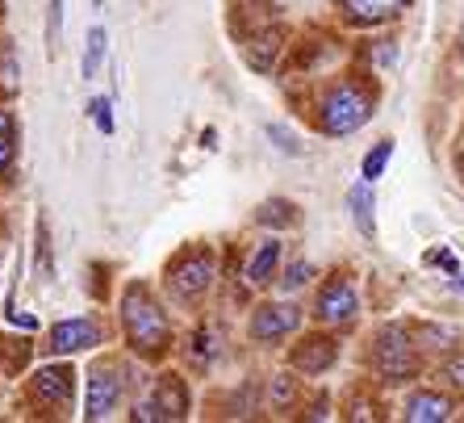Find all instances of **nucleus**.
Here are the masks:
<instances>
[{
  "label": "nucleus",
  "mask_w": 464,
  "mask_h": 423,
  "mask_svg": "<svg viewBox=\"0 0 464 423\" xmlns=\"http://www.w3.org/2000/svg\"><path fill=\"white\" fill-rule=\"evenodd\" d=\"M452 172L464 185V122H460V131H456V139H452Z\"/></svg>",
  "instance_id": "e433bc0d"
},
{
  "label": "nucleus",
  "mask_w": 464,
  "mask_h": 423,
  "mask_svg": "<svg viewBox=\"0 0 464 423\" xmlns=\"http://www.w3.org/2000/svg\"><path fill=\"white\" fill-rule=\"evenodd\" d=\"M411 9H414V0H331L335 25L347 34L393 30L398 22H406Z\"/></svg>",
  "instance_id": "dca6fc26"
},
{
  "label": "nucleus",
  "mask_w": 464,
  "mask_h": 423,
  "mask_svg": "<svg viewBox=\"0 0 464 423\" xmlns=\"http://www.w3.org/2000/svg\"><path fill=\"white\" fill-rule=\"evenodd\" d=\"M310 323L335 327V331H356L364 319V293H360V277L352 264H331L310 290Z\"/></svg>",
  "instance_id": "6e6552de"
},
{
  "label": "nucleus",
  "mask_w": 464,
  "mask_h": 423,
  "mask_svg": "<svg viewBox=\"0 0 464 423\" xmlns=\"http://www.w3.org/2000/svg\"><path fill=\"white\" fill-rule=\"evenodd\" d=\"M118 290H121V277H118V264L113 261H88L84 264V293L97 306H113L118 302Z\"/></svg>",
  "instance_id": "393cba45"
},
{
  "label": "nucleus",
  "mask_w": 464,
  "mask_h": 423,
  "mask_svg": "<svg viewBox=\"0 0 464 423\" xmlns=\"http://www.w3.org/2000/svg\"><path fill=\"white\" fill-rule=\"evenodd\" d=\"M43 348L38 339L25 331V336H9V331H0V386H9V381H22L25 373L34 369V357H38Z\"/></svg>",
  "instance_id": "412c9836"
},
{
  "label": "nucleus",
  "mask_w": 464,
  "mask_h": 423,
  "mask_svg": "<svg viewBox=\"0 0 464 423\" xmlns=\"http://www.w3.org/2000/svg\"><path fill=\"white\" fill-rule=\"evenodd\" d=\"M264 411V378H243L238 386H222L206 398L209 419H251Z\"/></svg>",
  "instance_id": "6ab92c4d"
},
{
  "label": "nucleus",
  "mask_w": 464,
  "mask_h": 423,
  "mask_svg": "<svg viewBox=\"0 0 464 423\" xmlns=\"http://www.w3.org/2000/svg\"><path fill=\"white\" fill-rule=\"evenodd\" d=\"M464 398L460 394H452L448 386H440V381H414V386H406V390L398 394V419L401 423H452L456 415H460Z\"/></svg>",
  "instance_id": "ddd939ff"
},
{
  "label": "nucleus",
  "mask_w": 464,
  "mask_h": 423,
  "mask_svg": "<svg viewBox=\"0 0 464 423\" xmlns=\"http://www.w3.org/2000/svg\"><path fill=\"white\" fill-rule=\"evenodd\" d=\"M347 214H352V227L360 231V239L377 243V193H372V181H360V185L347 189Z\"/></svg>",
  "instance_id": "5701e85b"
},
{
  "label": "nucleus",
  "mask_w": 464,
  "mask_h": 423,
  "mask_svg": "<svg viewBox=\"0 0 464 423\" xmlns=\"http://www.w3.org/2000/svg\"><path fill=\"white\" fill-rule=\"evenodd\" d=\"M105 54H109V34H105V25H92L84 38V54H80V76L84 80L97 76L101 67H105Z\"/></svg>",
  "instance_id": "c85d7f7f"
},
{
  "label": "nucleus",
  "mask_w": 464,
  "mask_h": 423,
  "mask_svg": "<svg viewBox=\"0 0 464 423\" xmlns=\"http://www.w3.org/2000/svg\"><path fill=\"white\" fill-rule=\"evenodd\" d=\"M414 336H419V344H422V352L427 357H440V352H448V348H456L460 344V327H452V323H440V319H414Z\"/></svg>",
  "instance_id": "bb28decb"
},
{
  "label": "nucleus",
  "mask_w": 464,
  "mask_h": 423,
  "mask_svg": "<svg viewBox=\"0 0 464 423\" xmlns=\"http://www.w3.org/2000/svg\"><path fill=\"white\" fill-rule=\"evenodd\" d=\"M305 214L293 197H264L256 210H251V227L256 231H276V235H289V231H302Z\"/></svg>",
  "instance_id": "4be33fe9"
},
{
  "label": "nucleus",
  "mask_w": 464,
  "mask_h": 423,
  "mask_svg": "<svg viewBox=\"0 0 464 423\" xmlns=\"http://www.w3.org/2000/svg\"><path fill=\"white\" fill-rule=\"evenodd\" d=\"M381 93H385V84H381L377 72L347 54V67H335V72L310 80L305 122L323 139H352L377 118Z\"/></svg>",
  "instance_id": "f257e3e1"
},
{
  "label": "nucleus",
  "mask_w": 464,
  "mask_h": 423,
  "mask_svg": "<svg viewBox=\"0 0 464 423\" xmlns=\"http://www.w3.org/2000/svg\"><path fill=\"white\" fill-rule=\"evenodd\" d=\"M109 344H118V319L105 310H84V315L54 319L38 348L43 357H92Z\"/></svg>",
  "instance_id": "9d476101"
},
{
  "label": "nucleus",
  "mask_w": 464,
  "mask_h": 423,
  "mask_svg": "<svg viewBox=\"0 0 464 423\" xmlns=\"http://www.w3.org/2000/svg\"><path fill=\"white\" fill-rule=\"evenodd\" d=\"M176 306L163 298L160 281L151 277H126L113 302V319H118V344L126 348L142 365H168L176 360L180 348V331L172 319Z\"/></svg>",
  "instance_id": "f03ea898"
},
{
  "label": "nucleus",
  "mask_w": 464,
  "mask_h": 423,
  "mask_svg": "<svg viewBox=\"0 0 464 423\" xmlns=\"http://www.w3.org/2000/svg\"><path fill=\"white\" fill-rule=\"evenodd\" d=\"M230 348V327L227 319L218 315H193L188 331L180 336V348H176V365L193 373V378H214L218 365L227 360Z\"/></svg>",
  "instance_id": "f8f14e48"
},
{
  "label": "nucleus",
  "mask_w": 464,
  "mask_h": 423,
  "mask_svg": "<svg viewBox=\"0 0 464 423\" xmlns=\"http://www.w3.org/2000/svg\"><path fill=\"white\" fill-rule=\"evenodd\" d=\"M335 407H339L335 419H347V423H381V419H389V411H398V402H389V390L377 386L368 373L339 394Z\"/></svg>",
  "instance_id": "f3484780"
},
{
  "label": "nucleus",
  "mask_w": 464,
  "mask_h": 423,
  "mask_svg": "<svg viewBox=\"0 0 464 423\" xmlns=\"http://www.w3.org/2000/svg\"><path fill=\"white\" fill-rule=\"evenodd\" d=\"M360 369L389 394H401L406 386L427 378L431 357L422 352L419 336H414V319H381L360 348Z\"/></svg>",
  "instance_id": "7ed1b4c3"
},
{
  "label": "nucleus",
  "mask_w": 464,
  "mask_h": 423,
  "mask_svg": "<svg viewBox=\"0 0 464 423\" xmlns=\"http://www.w3.org/2000/svg\"><path fill=\"white\" fill-rule=\"evenodd\" d=\"M88 118H92V126H97L101 134L118 131V122H113V101H109V97H92V101H88Z\"/></svg>",
  "instance_id": "f704fd0d"
},
{
  "label": "nucleus",
  "mask_w": 464,
  "mask_h": 423,
  "mask_svg": "<svg viewBox=\"0 0 464 423\" xmlns=\"http://www.w3.org/2000/svg\"><path fill=\"white\" fill-rule=\"evenodd\" d=\"M5 239H9V222H5V210H0V248H5Z\"/></svg>",
  "instance_id": "79ce46f5"
},
{
  "label": "nucleus",
  "mask_w": 464,
  "mask_h": 423,
  "mask_svg": "<svg viewBox=\"0 0 464 423\" xmlns=\"http://www.w3.org/2000/svg\"><path fill=\"white\" fill-rule=\"evenodd\" d=\"M63 43V0H46V51L59 54Z\"/></svg>",
  "instance_id": "72a5a7b5"
},
{
  "label": "nucleus",
  "mask_w": 464,
  "mask_h": 423,
  "mask_svg": "<svg viewBox=\"0 0 464 423\" xmlns=\"http://www.w3.org/2000/svg\"><path fill=\"white\" fill-rule=\"evenodd\" d=\"M5 17H9V5L0 0V30H5Z\"/></svg>",
  "instance_id": "37998d69"
},
{
  "label": "nucleus",
  "mask_w": 464,
  "mask_h": 423,
  "mask_svg": "<svg viewBox=\"0 0 464 423\" xmlns=\"http://www.w3.org/2000/svg\"><path fill=\"white\" fill-rule=\"evenodd\" d=\"M343 348H347V331L305 323L302 331L285 344V365L297 369L302 378H310V381H323V378H331V373L339 369Z\"/></svg>",
  "instance_id": "9b49d317"
},
{
  "label": "nucleus",
  "mask_w": 464,
  "mask_h": 423,
  "mask_svg": "<svg viewBox=\"0 0 464 423\" xmlns=\"http://www.w3.org/2000/svg\"><path fill=\"white\" fill-rule=\"evenodd\" d=\"M456 59H464V22H460V30H456Z\"/></svg>",
  "instance_id": "a19ab883"
},
{
  "label": "nucleus",
  "mask_w": 464,
  "mask_h": 423,
  "mask_svg": "<svg viewBox=\"0 0 464 423\" xmlns=\"http://www.w3.org/2000/svg\"><path fill=\"white\" fill-rule=\"evenodd\" d=\"M34 235H38V248H34V272H38V281H51V277H54V264H51V231H46V218L43 214L34 218Z\"/></svg>",
  "instance_id": "2f4dec72"
},
{
  "label": "nucleus",
  "mask_w": 464,
  "mask_h": 423,
  "mask_svg": "<svg viewBox=\"0 0 464 423\" xmlns=\"http://www.w3.org/2000/svg\"><path fill=\"white\" fill-rule=\"evenodd\" d=\"M17 126H22V118H17V113H13V105H5V101H0V134L17 131Z\"/></svg>",
  "instance_id": "4c0bfd02"
},
{
  "label": "nucleus",
  "mask_w": 464,
  "mask_h": 423,
  "mask_svg": "<svg viewBox=\"0 0 464 423\" xmlns=\"http://www.w3.org/2000/svg\"><path fill=\"white\" fill-rule=\"evenodd\" d=\"M310 323V310H305L297 298L289 293H259L251 298L247 306V319H243V339H247L256 352H285L302 327Z\"/></svg>",
  "instance_id": "1a4fd4ad"
},
{
  "label": "nucleus",
  "mask_w": 464,
  "mask_h": 423,
  "mask_svg": "<svg viewBox=\"0 0 464 423\" xmlns=\"http://www.w3.org/2000/svg\"><path fill=\"white\" fill-rule=\"evenodd\" d=\"M335 415H339L335 394L326 390V386H318V381H314L310 394H305V402H302V411H297V419L318 423V419H335Z\"/></svg>",
  "instance_id": "c756f323"
},
{
  "label": "nucleus",
  "mask_w": 464,
  "mask_h": 423,
  "mask_svg": "<svg viewBox=\"0 0 464 423\" xmlns=\"http://www.w3.org/2000/svg\"><path fill=\"white\" fill-rule=\"evenodd\" d=\"M285 256H289V251H285V235L264 231V235H259L256 243H247V251L238 256V285H243L251 298L268 293L285 269Z\"/></svg>",
  "instance_id": "4468645a"
},
{
  "label": "nucleus",
  "mask_w": 464,
  "mask_h": 423,
  "mask_svg": "<svg viewBox=\"0 0 464 423\" xmlns=\"http://www.w3.org/2000/svg\"><path fill=\"white\" fill-rule=\"evenodd\" d=\"M17 97H22V54H17V43L0 30V101L17 105Z\"/></svg>",
  "instance_id": "a878e982"
},
{
  "label": "nucleus",
  "mask_w": 464,
  "mask_h": 423,
  "mask_svg": "<svg viewBox=\"0 0 464 423\" xmlns=\"http://www.w3.org/2000/svg\"><path fill=\"white\" fill-rule=\"evenodd\" d=\"M151 365H142L126 352V348H101L92 352L84 365V402H80V419L88 423H105V419H121L130 407V398L142 390Z\"/></svg>",
  "instance_id": "423d86ee"
},
{
  "label": "nucleus",
  "mask_w": 464,
  "mask_h": 423,
  "mask_svg": "<svg viewBox=\"0 0 464 423\" xmlns=\"http://www.w3.org/2000/svg\"><path fill=\"white\" fill-rule=\"evenodd\" d=\"M389 160H393V139H377L364 152V160H360V181H372V185H377L381 176H385Z\"/></svg>",
  "instance_id": "7c9ffc66"
},
{
  "label": "nucleus",
  "mask_w": 464,
  "mask_h": 423,
  "mask_svg": "<svg viewBox=\"0 0 464 423\" xmlns=\"http://www.w3.org/2000/svg\"><path fill=\"white\" fill-rule=\"evenodd\" d=\"M310 386H314L310 378H302L297 369L281 365L276 373L264 378V411H268L272 419H297V411H302Z\"/></svg>",
  "instance_id": "a211bd4d"
},
{
  "label": "nucleus",
  "mask_w": 464,
  "mask_h": 423,
  "mask_svg": "<svg viewBox=\"0 0 464 423\" xmlns=\"http://www.w3.org/2000/svg\"><path fill=\"white\" fill-rule=\"evenodd\" d=\"M222 269H227V248H218L214 239H184L176 251H168L155 281L176 310L201 315L222 285Z\"/></svg>",
  "instance_id": "39448f33"
},
{
  "label": "nucleus",
  "mask_w": 464,
  "mask_h": 423,
  "mask_svg": "<svg viewBox=\"0 0 464 423\" xmlns=\"http://www.w3.org/2000/svg\"><path fill=\"white\" fill-rule=\"evenodd\" d=\"M197 390H193V373L168 360V365H155L142 381V390L130 398L126 423H188L197 415Z\"/></svg>",
  "instance_id": "0eeeda50"
},
{
  "label": "nucleus",
  "mask_w": 464,
  "mask_h": 423,
  "mask_svg": "<svg viewBox=\"0 0 464 423\" xmlns=\"http://www.w3.org/2000/svg\"><path fill=\"white\" fill-rule=\"evenodd\" d=\"M268 139L276 143V152H285V155H302L305 147L297 143V134L289 131V126H281V122H268Z\"/></svg>",
  "instance_id": "c9c22d12"
},
{
  "label": "nucleus",
  "mask_w": 464,
  "mask_h": 423,
  "mask_svg": "<svg viewBox=\"0 0 464 423\" xmlns=\"http://www.w3.org/2000/svg\"><path fill=\"white\" fill-rule=\"evenodd\" d=\"M80 402H84V369L76 357H43V365H34L17 381L13 411L38 423H67L80 419Z\"/></svg>",
  "instance_id": "20e7f679"
},
{
  "label": "nucleus",
  "mask_w": 464,
  "mask_h": 423,
  "mask_svg": "<svg viewBox=\"0 0 464 423\" xmlns=\"http://www.w3.org/2000/svg\"><path fill=\"white\" fill-rule=\"evenodd\" d=\"M17 160H22V126L0 134V185H9L17 176Z\"/></svg>",
  "instance_id": "473e14b6"
},
{
  "label": "nucleus",
  "mask_w": 464,
  "mask_h": 423,
  "mask_svg": "<svg viewBox=\"0 0 464 423\" xmlns=\"http://www.w3.org/2000/svg\"><path fill=\"white\" fill-rule=\"evenodd\" d=\"M398 54H401V43H398V25L393 30H372V34H360L352 43V59L364 67H372L377 76H389L398 67Z\"/></svg>",
  "instance_id": "aec40b11"
},
{
  "label": "nucleus",
  "mask_w": 464,
  "mask_h": 423,
  "mask_svg": "<svg viewBox=\"0 0 464 423\" xmlns=\"http://www.w3.org/2000/svg\"><path fill=\"white\" fill-rule=\"evenodd\" d=\"M448 290H452V293H460V298H464V272H456V277H448Z\"/></svg>",
  "instance_id": "ea45409f"
},
{
  "label": "nucleus",
  "mask_w": 464,
  "mask_h": 423,
  "mask_svg": "<svg viewBox=\"0 0 464 423\" xmlns=\"http://www.w3.org/2000/svg\"><path fill=\"white\" fill-rule=\"evenodd\" d=\"M235 46L256 76H276L285 64V54H289V46H293V30L285 22H276V17H268V22H259L256 30L243 34Z\"/></svg>",
  "instance_id": "2eb2a0df"
},
{
  "label": "nucleus",
  "mask_w": 464,
  "mask_h": 423,
  "mask_svg": "<svg viewBox=\"0 0 464 423\" xmlns=\"http://www.w3.org/2000/svg\"><path fill=\"white\" fill-rule=\"evenodd\" d=\"M323 277V269L310 261V256H285V269L272 285V293H289V298H302L314 290V281Z\"/></svg>",
  "instance_id": "b1692460"
},
{
  "label": "nucleus",
  "mask_w": 464,
  "mask_h": 423,
  "mask_svg": "<svg viewBox=\"0 0 464 423\" xmlns=\"http://www.w3.org/2000/svg\"><path fill=\"white\" fill-rule=\"evenodd\" d=\"M9 323H13V327H22V331H34V327H38L30 315H17V310H9Z\"/></svg>",
  "instance_id": "58836bf2"
},
{
  "label": "nucleus",
  "mask_w": 464,
  "mask_h": 423,
  "mask_svg": "<svg viewBox=\"0 0 464 423\" xmlns=\"http://www.w3.org/2000/svg\"><path fill=\"white\" fill-rule=\"evenodd\" d=\"M427 378L440 381V386H448L452 394H460L464 398V339L431 360V373H427Z\"/></svg>",
  "instance_id": "cd10ccee"
}]
</instances>
